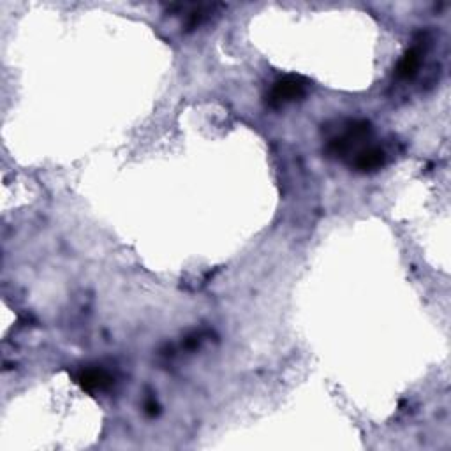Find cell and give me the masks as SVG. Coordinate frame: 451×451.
Listing matches in <instances>:
<instances>
[{
  "mask_svg": "<svg viewBox=\"0 0 451 451\" xmlns=\"http://www.w3.org/2000/svg\"><path fill=\"white\" fill-rule=\"evenodd\" d=\"M419 64H421V48L414 46L402 57L400 62H398L395 76H397L398 79L412 78V76L416 74V71H418Z\"/></svg>",
  "mask_w": 451,
  "mask_h": 451,
  "instance_id": "obj_4",
  "label": "cell"
},
{
  "mask_svg": "<svg viewBox=\"0 0 451 451\" xmlns=\"http://www.w3.org/2000/svg\"><path fill=\"white\" fill-rule=\"evenodd\" d=\"M384 161H386V155L379 147L363 148L356 155L355 168L358 171H374V169H379L384 164Z\"/></svg>",
  "mask_w": 451,
  "mask_h": 451,
  "instance_id": "obj_3",
  "label": "cell"
},
{
  "mask_svg": "<svg viewBox=\"0 0 451 451\" xmlns=\"http://www.w3.org/2000/svg\"><path fill=\"white\" fill-rule=\"evenodd\" d=\"M79 384L86 391H103L113 384V377L103 369H86L79 374Z\"/></svg>",
  "mask_w": 451,
  "mask_h": 451,
  "instance_id": "obj_2",
  "label": "cell"
},
{
  "mask_svg": "<svg viewBox=\"0 0 451 451\" xmlns=\"http://www.w3.org/2000/svg\"><path fill=\"white\" fill-rule=\"evenodd\" d=\"M305 86H307L305 79L298 78V76H286L273 85L272 93H270V104L282 106L284 103L298 99L305 93Z\"/></svg>",
  "mask_w": 451,
  "mask_h": 451,
  "instance_id": "obj_1",
  "label": "cell"
}]
</instances>
